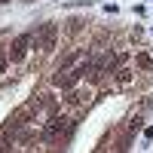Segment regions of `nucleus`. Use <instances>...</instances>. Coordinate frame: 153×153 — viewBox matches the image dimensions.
Returning a JSON list of instances; mask_svg holds the SVG:
<instances>
[{
  "instance_id": "nucleus-1",
  "label": "nucleus",
  "mask_w": 153,
  "mask_h": 153,
  "mask_svg": "<svg viewBox=\"0 0 153 153\" xmlns=\"http://www.w3.org/2000/svg\"><path fill=\"white\" fill-rule=\"evenodd\" d=\"M74 132V123H68L65 117H52L49 120V126L43 129V141H55V138H61V135H71Z\"/></svg>"
},
{
  "instance_id": "nucleus-4",
  "label": "nucleus",
  "mask_w": 153,
  "mask_h": 153,
  "mask_svg": "<svg viewBox=\"0 0 153 153\" xmlns=\"http://www.w3.org/2000/svg\"><path fill=\"white\" fill-rule=\"evenodd\" d=\"M40 37H43V49L49 52V49H52V43H55V28H52V25H46Z\"/></svg>"
},
{
  "instance_id": "nucleus-5",
  "label": "nucleus",
  "mask_w": 153,
  "mask_h": 153,
  "mask_svg": "<svg viewBox=\"0 0 153 153\" xmlns=\"http://www.w3.org/2000/svg\"><path fill=\"white\" fill-rule=\"evenodd\" d=\"M117 80H120V83H129V80H132V71H120Z\"/></svg>"
},
{
  "instance_id": "nucleus-3",
  "label": "nucleus",
  "mask_w": 153,
  "mask_h": 153,
  "mask_svg": "<svg viewBox=\"0 0 153 153\" xmlns=\"http://www.w3.org/2000/svg\"><path fill=\"white\" fill-rule=\"evenodd\" d=\"M76 80H80V76H76V74H65V71H58L52 83H55V86H61V89H71V86H74Z\"/></svg>"
},
{
  "instance_id": "nucleus-6",
  "label": "nucleus",
  "mask_w": 153,
  "mask_h": 153,
  "mask_svg": "<svg viewBox=\"0 0 153 153\" xmlns=\"http://www.w3.org/2000/svg\"><path fill=\"white\" fill-rule=\"evenodd\" d=\"M0 153H3V144H0Z\"/></svg>"
},
{
  "instance_id": "nucleus-2",
  "label": "nucleus",
  "mask_w": 153,
  "mask_h": 153,
  "mask_svg": "<svg viewBox=\"0 0 153 153\" xmlns=\"http://www.w3.org/2000/svg\"><path fill=\"white\" fill-rule=\"evenodd\" d=\"M28 43H31V34H22L19 40L12 43V49H9V61H22L25 52H28Z\"/></svg>"
}]
</instances>
